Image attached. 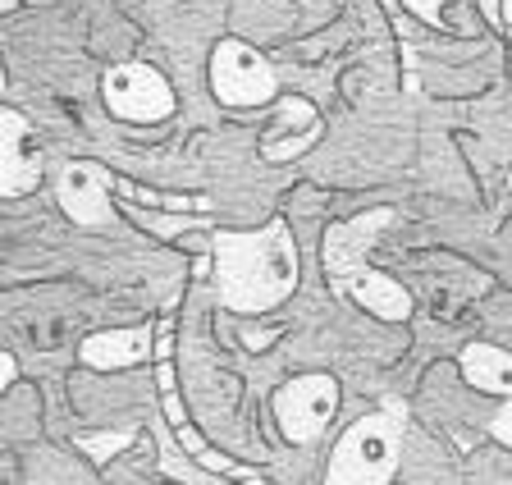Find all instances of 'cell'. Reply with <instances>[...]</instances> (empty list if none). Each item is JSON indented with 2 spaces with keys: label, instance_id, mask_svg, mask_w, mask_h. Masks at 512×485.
Returning a JSON list of instances; mask_svg holds the SVG:
<instances>
[{
  "label": "cell",
  "instance_id": "cell-1",
  "mask_svg": "<svg viewBox=\"0 0 512 485\" xmlns=\"http://www.w3.org/2000/svg\"><path fill=\"white\" fill-rule=\"evenodd\" d=\"M215 289L229 312H270L298 289V248L284 220L252 234H215Z\"/></svg>",
  "mask_w": 512,
  "mask_h": 485
},
{
  "label": "cell",
  "instance_id": "cell-2",
  "mask_svg": "<svg viewBox=\"0 0 512 485\" xmlns=\"http://www.w3.org/2000/svg\"><path fill=\"white\" fill-rule=\"evenodd\" d=\"M394 225V206H375V211H362L352 220H339V225L325 229V280H330L334 298H352L357 307H366L380 321H407L412 312V298L398 280H389L384 270H371V248L384 229Z\"/></svg>",
  "mask_w": 512,
  "mask_h": 485
},
{
  "label": "cell",
  "instance_id": "cell-3",
  "mask_svg": "<svg viewBox=\"0 0 512 485\" xmlns=\"http://www.w3.org/2000/svg\"><path fill=\"white\" fill-rule=\"evenodd\" d=\"M398 435H403V417L389 403L375 417H362L348 426L330 458V481L334 485H384L398 472Z\"/></svg>",
  "mask_w": 512,
  "mask_h": 485
},
{
  "label": "cell",
  "instance_id": "cell-4",
  "mask_svg": "<svg viewBox=\"0 0 512 485\" xmlns=\"http://www.w3.org/2000/svg\"><path fill=\"white\" fill-rule=\"evenodd\" d=\"M211 87L215 97L224 101V106H266V101H275L279 92V74L270 60H261V55L252 51V46L243 42H220L211 55Z\"/></svg>",
  "mask_w": 512,
  "mask_h": 485
},
{
  "label": "cell",
  "instance_id": "cell-5",
  "mask_svg": "<svg viewBox=\"0 0 512 485\" xmlns=\"http://www.w3.org/2000/svg\"><path fill=\"white\" fill-rule=\"evenodd\" d=\"M156 362H160V403H165V417H170L174 435H179V444L188 449L192 463H202L206 472L220 476V481H261V472H252V467H238V463H229V458H220V453H211V444H206L202 435L192 431V421L183 417L179 385H174V325H170V321L160 325Z\"/></svg>",
  "mask_w": 512,
  "mask_h": 485
},
{
  "label": "cell",
  "instance_id": "cell-6",
  "mask_svg": "<svg viewBox=\"0 0 512 485\" xmlns=\"http://www.w3.org/2000/svg\"><path fill=\"white\" fill-rule=\"evenodd\" d=\"M334 408H339V385L334 376H298L275 394V421L288 444H311L325 435Z\"/></svg>",
  "mask_w": 512,
  "mask_h": 485
},
{
  "label": "cell",
  "instance_id": "cell-7",
  "mask_svg": "<svg viewBox=\"0 0 512 485\" xmlns=\"http://www.w3.org/2000/svg\"><path fill=\"white\" fill-rule=\"evenodd\" d=\"M101 92H106L110 115L128 119V124H160L174 115V87L151 65H115Z\"/></svg>",
  "mask_w": 512,
  "mask_h": 485
},
{
  "label": "cell",
  "instance_id": "cell-8",
  "mask_svg": "<svg viewBox=\"0 0 512 485\" xmlns=\"http://www.w3.org/2000/svg\"><path fill=\"white\" fill-rule=\"evenodd\" d=\"M458 362L471 385L503 399L499 417L490 421V431H494V440L512 449V353H503V348H494V344H467Z\"/></svg>",
  "mask_w": 512,
  "mask_h": 485
},
{
  "label": "cell",
  "instance_id": "cell-9",
  "mask_svg": "<svg viewBox=\"0 0 512 485\" xmlns=\"http://www.w3.org/2000/svg\"><path fill=\"white\" fill-rule=\"evenodd\" d=\"M55 193H60V206H64V216H69V220H78V225H106L115 179H110L101 165L74 161V165H64V170H60Z\"/></svg>",
  "mask_w": 512,
  "mask_h": 485
},
{
  "label": "cell",
  "instance_id": "cell-10",
  "mask_svg": "<svg viewBox=\"0 0 512 485\" xmlns=\"http://www.w3.org/2000/svg\"><path fill=\"white\" fill-rule=\"evenodd\" d=\"M490 289L485 275H471L458 261H439V266L426 270V302L439 321H462L471 312V302Z\"/></svg>",
  "mask_w": 512,
  "mask_h": 485
},
{
  "label": "cell",
  "instance_id": "cell-11",
  "mask_svg": "<svg viewBox=\"0 0 512 485\" xmlns=\"http://www.w3.org/2000/svg\"><path fill=\"white\" fill-rule=\"evenodd\" d=\"M316 138H320L316 106H311V101H302V97H284L275 133H266V138H261V156H266V161H298V156Z\"/></svg>",
  "mask_w": 512,
  "mask_h": 485
},
{
  "label": "cell",
  "instance_id": "cell-12",
  "mask_svg": "<svg viewBox=\"0 0 512 485\" xmlns=\"http://www.w3.org/2000/svg\"><path fill=\"white\" fill-rule=\"evenodd\" d=\"M28 138H32L28 119H23L19 110H5V115H0V147H5L0 188H5V197H23V193H32V188L42 184V165L32 161Z\"/></svg>",
  "mask_w": 512,
  "mask_h": 485
},
{
  "label": "cell",
  "instance_id": "cell-13",
  "mask_svg": "<svg viewBox=\"0 0 512 485\" xmlns=\"http://www.w3.org/2000/svg\"><path fill=\"white\" fill-rule=\"evenodd\" d=\"M83 362L96 371H119V367H138L156 353V339H151V325H133V330H101V335L83 339Z\"/></svg>",
  "mask_w": 512,
  "mask_h": 485
},
{
  "label": "cell",
  "instance_id": "cell-14",
  "mask_svg": "<svg viewBox=\"0 0 512 485\" xmlns=\"http://www.w3.org/2000/svg\"><path fill=\"white\" fill-rule=\"evenodd\" d=\"M19 330H23V339H28L32 348L55 353V348H64V344H69V335H74V316H69V312H51V316H42V321L19 316Z\"/></svg>",
  "mask_w": 512,
  "mask_h": 485
},
{
  "label": "cell",
  "instance_id": "cell-15",
  "mask_svg": "<svg viewBox=\"0 0 512 485\" xmlns=\"http://www.w3.org/2000/svg\"><path fill=\"white\" fill-rule=\"evenodd\" d=\"M115 193L133 206H151V211H211L206 197H170V193H147V188L128 184V179H115Z\"/></svg>",
  "mask_w": 512,
  "mask_h": 485
},
{
  "label": "cell",
  "instance_id": "cell-16",
  "mask_svg": "<svg viewBox=\"0 0 512 485\" xmlns=\"http://www.w3.org/2000/svg\"><path fill=\"white\" fill-rule=\"evenodd\" d=\"M133 444V431H110V435H78V449L83 453H92L96 463H106L110 453H119V449H128Z\"/></svg>",
  "mask_w": 512,
  "mask_h": 485
},
{
  "label": "cell",
  "instance_id": "cell-17",
  "mask_svg": "<svg viewBox=\"0 0 512 485\" xmlns=\"http://www.w3.org/2000/svg\"><path fill=\"white\" fill-rule=\"evenodd\" d=\"M14 376H19V362H14V357L5 353V357H0V385L10 389V385H14Z\"/></svg>",
  "mask_w": 512,
  "mask_h": 485
},
{
  "label": "cell",
  "instance_id": "cell-18",
  "mask_svg": "<svg viewBox=\"0 0 512 485\" xmlns=\"http://www.w3.org/2000/svg\"><path fill=\"white\" fill-rule=\"evenodd\" d=\"M499 14H503V28H508V37H512V0H499Z\"/></svg>",
  "mask_w": 512,
  "mask_h": 485
},
{
  "label": "cell",
  "instance_id": "cell-19",
  "mask_svg": "<svg viewBox=\"0 0 512 485\" xmlns=\"http://www.w3.org/2000/svg\"><path fill=\"white\" fill-rule=\"evenodd\" d=\"M14 5H19V0H0V10H5V14H10V10H14Z\"/></svg>",
  "mask_w": 512,
  "mask_h": 485
},
{
  "label": "cell",
  "instance_id": "cell-20",
  "mask_svg": "<svg viewBox=\"0 0 512 485\" xmlns=\"http://www.w3.org/2000/svg\"><path fill=\"white\" fill-rule=\"evenodd\" d=\"M32 5H51V0H32Z\"/></svg>",
  "mask_w": 512,
  "mask_h": 485
},
{
  "label": "cell",
  "instance_id": "cell-21",
  "mask_svg": "<svg viewBox=\"0 0 512 485\" xmlns=\"http://www.w3.org/2000/svg\"><path fill=\"white\" fill-rule=\"evenodd\" d=\"M485 5H490V10H494V5H499V0H485Z\"/></svg>",
  "mask_w": 512,
  "mask_h": 485
}]
</instances>
